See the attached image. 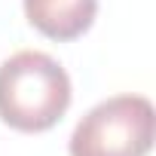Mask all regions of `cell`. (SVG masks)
<instances>
[{
	"label": "cell",
	"mask_w": 156,
	"mask_h": 156,
	"mask_svg": "<svg viewBox=\"0 0 156 156\" xmlns=\"http://www.w3.org/2000/svg\"><path fill=\"white\" fill-rule=\"evenodd\" d=\"M22 6L31 28L55 43L83 37L98 16V0H22Z\"/></svg>",
	"instance_id": "3957f363"
},
{
	"label": "cell",
	"mask_w": 156,
	"mask_h": 156,
	"mask_svg": "<svg viewBox=\"0 0 156 156\" xmlns=\"http://www.w3.org/2000/svg\"><path fill=\"white\" fill-rule=\"evenodd\" d=\"M67 70L40 49H22L0 64V119L9 129L49 132L70 107Z\"/></svg>",
	"instance_id": "6da1fadb"
},
{
	"label": "cell",
	"mask_w": 156,
	"mask_h": 156,
	"mask_svg": "<svg viewBox=\"0 0 156 156\" xmlns=\"http://www.w3.org/2000/svg\"><path fill=\"white\" fill-rule=\"evenodd\" d=\"M156 138V110L144 95H113L95 104L70 132V156H147Z\"/></svg>",
	"instance_id": "7a4b0ae2"
}]
</instances>
